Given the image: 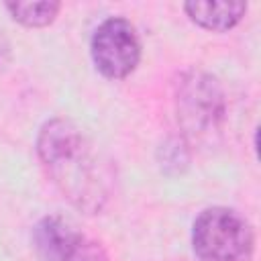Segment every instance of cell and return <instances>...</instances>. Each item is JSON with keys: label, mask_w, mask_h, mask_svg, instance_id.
Wrapping results in <instances>:
<instances>
[{"label": "cell", "mask_w": 261, "mask_h": 261, "mask_svg": "<svg viewBox=\"0 0 261 261\" xmlns=\"http://www.w3.org/2000/svg\"><path fill=\"white\" fill-rule=\"evenodd\" d=\"M96 69L108 80H124L141 61V41L137 29L122 16L102 20L90 41Z\"/></svg>", "instance_id": "3957f363"}, {"label": "cell", "mask_w": 261, "mask_h": 261, "mask_svg": "<svg viewBox=\"0 0 261 261\" xmlns=\"http://www.w3.org/2000/svg\"><path fill=\"white\" fill-rule=\"evenodd\" d=\"M4 8L10 12L12 20L29 27V29H41L51 24L59 10L61 2L55 0H43V2H6Z\"/></svg>", "instance_id": "52a82bcc"}, {"label": "cell", "mask_w": 261, "mask_h": 261, "mask_svg": "<svg viewBox=\"0 0 261 261\" xmlns=\"http://www.w3.org/2000/svg\"><path fill=\"white\" fill-rule=\"evenodd\" d=\"M8 55H10V45H8L6 37H4V35H2V31H0V69L6 65Z\"/></svg>", "instance_id": "ba28073f"}, {"label": "cell", "mask_w": 261, "mask_h": 261, "mask_svg": "<svg viewBox=\"0 0 261 261\" xmlns=\"http://www.w3.org/2000/svg\"><path fill=\"white\" fill-rule=\"evenodd\" d=\"M37 155L63 198L86 214H98L114 190L112 161L67 118L47 120L37 135Z\"/></svg>", "instance_id": "6da1fadb"}, {"label": "cell", "mask_w": 261, "mask_h": 261, "mask_svg": "<svg viewBox=\"0 0 261 261\" xmlns=\"http://www.w3.org/2000/svg\"><path fill=\"white\" fill-rule=\"evenodd\" d=\"M192 247L202 261H249L255 251V232L237 210L212 206L194 220Z\"/></svg>", "instance_id": "7a4b0ae2"}, {"label": "cell", "mask_w": 261, "mask_h": 261, "mask_svg": "<svg viewBox=\"0 0 261 261\" xmlns=\"http://www.w3.org/2000/svg\"><path fill=\"white\" fill-rule=\"evenodd\" d=\"M33 245L41 261H108L104 247L59 216H45L33 228Z\"/></svg>", "instance_id": "5b68a950"}, {"label": "cell", "mask_w": 261, "mask_h": 261, "mask_svg": "<svg viewBox=\"0 0 261 261\" xmlns=\"http://www.w3.org/2000/svg\"><path fill=\"white\" fill-rule=\"evenodd\" d=\"M224 116V100L218 82L202 71H192L177 90V120L181 128L196 139L218 130Z\"/></svg>", "instance_id": "277c9868"}, {"label": "cell", "mask_w": 261, "mask_h": 261, "mask_svg": "<svg viewBox=\"0 0 261 261\" xmlns=\"http://www.w3.org/2000/svg\"><path fill=\"white\" fill-rule=\"evenodd\" d=\"M184 10L190 16V20L196 22L198 27L206 31L222 33V31H230L243 20L247 12V2H216V0L186 2Z\"/></svg>", "instance_id": "8992f818"}]
</instances>
